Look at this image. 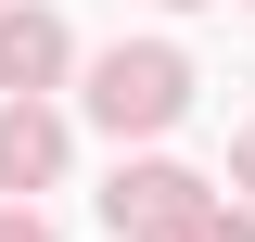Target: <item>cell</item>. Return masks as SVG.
<instances>
[{"mask_svg":"<svg viewBox=\"0 0 255 242\" xmlns=\"http://www.w3.org/2000/svg\"><path fill=\"white\" fill-rule=\"evenodd\" d=\"M102 217H115V230H191V179L179 166H140V179L102 191Z\"/></svg>","mask_w":255,"mask_h":242,"instance_id":"7a4b0ae2","label":"cell"},{"mask_svg":"<svg viewBox=\"0 0 255 242\" xmlns=\"http://www.w3.org/2000/svg\"><path fill=\"white\" fill-rule=\"evenodd\" d=\"M191 242H255V230H243V217H191Z\"/></svg>","mask_w":255,"mask_h":242,"instance_id":"5b68a950","label":"cell"},{"mask_svg":"<svg viewBox=\"0 0 255 242\" xmlns=\"http://www.w3.org/2000/svg\"><path fill=\"white\" fill-rule=\"evenodd\" d=\"M64 166V127L38 115V102H13V115H0V191H38Z\"/></svg>","mask_w":255,"mask_h":242,"instance_id":"3957f363","label":"cell"},{"mask_svg":"<svg viewBox=\"0 0 255 242\" xmlns=\"http://www.w3.org/2000/svg\"><path fill=\"white\" fill-rule=\"evenodd\" d=\"M0 242H51V230H38V217H0Z\"/></svg>","mask_w":255,"mask_h":242,"instance_id":"8992f818","label":"cell"},{"mask_svg":"<svg viewBox=\"0 0 255 242\" xmlns=\"http://www.w3.org/2000/svg\"><path fill=\"white\" fill-rule=\"evenodd\" d=\"M38 77H64V26L51 13H0V90H38Z\"/></svg>","mask_w":255,"mask_h":242,"instance_id":"277c9868","label":"cell"},{"mask_svg":"<svg viewBox=\"0 0 255 242\" xmlns=\"http://www.w3.org/2000/svg\"><path fill=\"white\" fill-rule=\"evenodd\" d=\"M243 179H255V140H243Z\"/></svg>","mask_w":255,"mask_h":242,"instance_id":"52a82bcc","label":"cell"},{"mask_svg":"<svg viewBox=\"0 0 255 242\" xmlns=\"http://www.w3.org/2000/svg\"><path fill=\"white\" fill-rule=\"evenodd\" d=\"M179 102H191V64H179V51H153V38L90 64V115H102V127H166Z\"/></svg>","mask_w":255,"mask_h":242,"instance_id":"6da1fadb","label":"cell"}]
</instances>
